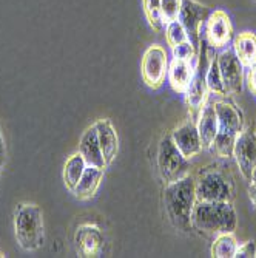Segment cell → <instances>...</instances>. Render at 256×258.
Returning <instances> with one entry per match:
<instances>
[{
    "mask_svg": "<svg viewBox=\"0 0 256 258\" xmlns=\"http://www.w3.org/2000/svg\"><path fill=\"white\" fill-rule=\"evenodd\" d=\"M238 215L231 201H196L192 214V230L215 238L224 232H235Z\"/></svg>",
    "mask_w": 256,
    "mask_h": 258,
    "instance_id": "1",
    "label": "cell"
},
{
    "mask_svg": "<svg viewBox=\"0 0 256 258\" xmlns=\"http://www.w3.org/2000/svg\"><path fill=\"white\" fill-rule=\"evenodd\" d=\"M196 204L195 176L190 173L184 178L165 184L164 206L165 212L175 229L181 232L192 230V214Z\"/></svg>",
    "mask_w": 256,
    "mask_h": 258,
    "instance_id": "2",
    "label": "cell"
},
{
    "mask_svg": "<svg viewBox=\"0 0 256 258\" xmlns=\"http://www.w3.org/2000/svg\"><path fill=\"white\" fill-rule=\"evenodd\" d=\"M213 102L218 114V133L210 150L221 159H231L236 139L244 130V114L228 96L213 99Z\"/></svg>",
    "mask_w": 256,
    "mask_h": 258,
    "instance_id": "3",
    "label": "cell"
},
{
    "mask_svg": "<svg viewBox=\"0 0 256 258\" xmlns=\"http://www.w3.org/2000/svg\"><path fill=\"white\" fill-rule=\"evenodd\" d=\"M14 233L19 246L34 252L43 246L45 229H43V214L37 204L20 203L14 212Z\"/></svg>",
    "mask_w": 256,
    "mask_h": 258,
    "instance_id": "4",
    "label": "cell"
},
{
    "mask_svg": "<svg viewBox=\"0 0 256 258\" xmlns=\"http://www.w3.org/2000/svg\"><path fill=\"white\" fill-rule=\"evenodd\" d=\"M196 201H231L235 198L233 181L219 166H208L195 178Z\"/></svg>",
    "mask_w": 256,
    "mask_h": 258,
    "instance_id": "5",
    "label": "cell"
},
{
    "mask_svg": "<svg viewBox=\"0 0 256 258\" xmlns=\"http://www.w3.org/2000/svg\"><path fill=\"white\" fill-rule=\"evenodd\" d=\"M156 161L159 175L165 184L178 181L190 173V159L179 152L170 135H165L160 139Z\"/></svg>",
    "mask_w": 256,
    "mask_h": 258,
    "instance_id": "6",
    "label": "cell"
},
{
    "mask_svg": "<svg viewBox=\"0 0 256 258\" xmlns=\"http://www.w3.org/2000/svg\"><path fill=\"white\" fill-rule=\"evenodd\" d=\"M233 36V23H231V19L227 11L215 10L208 14L205 25L202 28V39L212 50L218 51L225 48V46H230Z\"/></svg>",
    "mask_w": 256,
    "mask_h": 258,
    "instance_id": "7",
    "label": "cell"
},
{
    "mask_svg": "<svg viewBox=\"0 0 256 258\" xmlns=\"http://www.w3.org/2000/svg\"><path fill=\"white\" fill-rule=\"evenodd\" d=\"M168 54L162 45H150L141 62V75L145 85L151 90H159L164 85L168 72Z\"/></svg>",
    "mask_w": 256,
    "mask_h": 258,
    "instance_id": "8",
    "label": "cell"
},
{
    "mask_svg": "<svg viewBox=\"0 0 256 258\" xmlns=\"http://www.w3.org/2000/svg\"><path fill=\"white\" fill-rule=\"evenodd\" d=\"M216 60H218V67L227 91V96L241 95L245 81V73H244L245 68L239 62L233 50H231V46H225L222 50H218Z\"/></svg>",
    "mask_w": 256,
    "mask_h": 258,
    "instance_id": "9",
    "label": "cell"
},
{
    "mask_svg": "<svg viewBox=\"0 0 256 258\" xmlns=\"http://www.w3.org/2000/svg\"><path fill=\"white\" fill-rule=\"evenodd\" d=\"M74 246L77 255L82 258H98L105 250V237L102 229L96 224L83 223L76 229Z\"/></svg>",
    "mask_w": 256,
    "mask_h": 258,
    "instance_id": "10",
    "label": "cell"
},
{
    "mask_svg": "<svg viewBox=\"0 0 256 258\" xmlns=\"http://www.w3.org/2000/svg\"><path fill=\"white\" fill-rule=\"evenodd\" d=\"M233 158L242 178L248 181L256 169V130L253 127H244L238 136L233 149Z\"/></svg>",
    "mask_w": 256,
    "mask_h": 258,
    "instance_id": "11",
    "label": "cell"
},
{
    "mask_svg": "<svg viewBox=\"0 0 256 258\" xmlns=\"http://www.w3.org/2000/svg\"><path fill=\"white\" fill-rule=\"evenodd\" d=\"M210 8L199 4L198 0H184L179 20L189 33L190 40L199 50V43L202 39V28L205 25V20L210 14Z\"/></svg>",
    "mask_w": 256,
    "mask_h": 258,
    "instance_id": "12",
    "label": "cell"
},
{
    "mask_svg": "<svg viewBox=\"0 0 256 258\" xmlns=\"http://www.w3.org/2000/svg\"><path fill=\"white\" fill-rule=\"evenodd\" d=\"M170 136L173 139L175 146L187 159H193L204 150L201 144L199 132L196 127V119L192 118V116L185 122H182L179 127H176L170 133Z\"/></svg>",
    "mask_w": 256,
    "mask_h": 258,
    "instance_id": "13",
    "label": "cell"
},
{
    "mask_svg": "<svg viewBox=\"0 0 256 258\" xmlns=\"http://www.w3.org/2000/svg\"><path fill=\"white\" fill-rule=\"evenodd\" d=\"M205 72H207V68L196 67V73H195L189 88L184 93L185 102H187V105L190 108L192 118H195V119H196L199 110L212 96V93L208 90L207 82H205Z\"/></svg>",
    "mask_w": 256,
    "mask_h": 258,
    "instance_id": "14",
    "label": "cell"
},
{
    "mask_svg": "<svg viewBox=\"0 0 256 258\" xmlns=\"http://www.w3.org/2000/svg\"><path fill=\"white\" fill-rule=\"evenodd\" d=\"M196 127L199 132L201 144L204 150H210L218 133V114L215 110V102L210 96L196 116Z\"/></svg>",
    "mask_w": 256,
    "mask_h": 258,
    "instance_id": "15",
    "label": "cell"
},
{
    "mask_svg": "<svg viewBox=\"0 0 256 258\" xmlns=\"http://www.w3.org/2000/svg\"><path fill=\"white\" fill-rule=\"evenodd\" d=\"M195 73H196V62L173 57L168 62L167 81H168V84L175 93H178V95H184L185 90L189 88Z\"/></svg>",
    "mask_w": 256,
    "mask_h": 258,
    "instance_id": "16",
    "label": "cell"
},
{
    "mask_svg": "<svg viewBox=\"0 0 256 258\" xmlns=\"http://www.w3.org/2000/svg\"><path fill=\"white\" fill-rule=\"evenodd\" d=\"M77 152L83 156L87 166H96V167L107 169V164H105V159H104V153H102V149H101V144H99L98 132H96L95 124H93L91 127H88L82 133Z\"/></svg>",
    "mask_w": 256,
    "mask_h": 258,
    "instance_id": "17",
    "label": "cell"
},
{
    "mask_svg": "<svg viewBox=\"0 0 256 258\" xmlns=\"http://www.w3.org/2000/svg\"><path fill=\"white\" fill-rule=\"evenodd\" d=\"M96 132H98V139L99 144L104 153V159L105 164L110 166V164L116 159L119 153V136L118 132H116L114 125L111 124L110 119H99L95 122Z\"/></svg>",
    "mask_w": 256,
    "mask_h": 258,
    "instance_id": "18",
    "label": "cell"
},
{
    "mask_svg": "<svg viewBox=\"0 0 256 258\" xmlns=\"http://www.w3.org/2000/svg\"><path fill=\"white\" fill-rule=\"evenodd\" d=\"M104 173H105V169H102V167L87 166L82 178L79 179L77 185L74 187V190L71 194L80 201L95 198V195L99 190V185L104 179Z\"/></svg>",
    "mask_w": 256,
    "mask_h": 258,
    "instance_id": "19",
    "label": "cell"
},
{
    "mask_svg": "<svg viewBox=\"0 0 256 258\" xmlns=\"http://www.w3.org/2000/svg\"><path fill=\"white\" fill-rule=\"evenodd\" d=\"M231 50L244 65V68L250 67L256 62V33L253 31H241L233 36L231 40Z\"/></svg>",
    "mask_w": 256,
    "mask_h": 258,
    "instance_id": "20",
    "label": "cell"
},
{
    "mask_svg": "<svg viewBox=\"0 0 256 258\" xmlns=\"http://www.w3.org/2000/svg\"><path fill=\"white\" fill-rule=\"evenodd\" d=\"M85 169H87V162L79 152L73 153L66 159L65 166H63V184L69 192L74 190V187L77 185L79 179L82 178Z\"/></svg>",
    "mask_w": 256,
    "mask_h": 258,
    "instance_id": "21",
    "label": "cell"
},
{
    "mask_svg": "<svg viewBox=\"0 0 256 258\" xmlns=\"http://www.w3.org/2000/svg\"><path fill=\"white\" fill-rule=\"evenodd\" d=\"M239 243L235 237V232H224L213 238L212 256L213 258H235Z\"/></svg>",
    "mask_w": 256,
    "mask_h": 258,
    "instance_id": "22",
    "label": "cell"
},
{
    "mask_svg": "<svg viewBox=\"0 0 256 258\" xmlns=\"http://www.w3.org/2000/svg\"><path fill=\"white\" fill-rule=\"evenodd\" d=\"M205 82L207 87L210 90L212 95L218 96V98H224L227 96V91L221 78V72H219V67H218V60H216V51L210 59V63H208V68L205 72Z\"/></svg>",
    "mask_w": 256,
    "mask_h": 258,
    "instance_id": "23",
    "label": "cell"
},
{
    "mask_svg": "<svg viewBox=\"0 0 256 258\" xmlns=\"http://www.w3.org/2000/svg\"><path fill=\"white\" fill-rule=\"evenodd\" d=\"M142 8L148 27L154 33L164 30V23L160 20V0H142Z\"/></svg>",
    "mask_w": 256,
    "mask_h": 258,
    "instance_id": "24",
    "label": "cell"
},
{
    "mask_svg": "<svg viewBox=\"0 0 256 258\" xmlns=\"http://www.w3.org/2000/svg\"><path fill=\"white\" fill-rule=\"evenodd\" d=\"M164 30H165V40H167V45L170 46V48H173V46H176L182 42L190 40L187 30H185V27L182 25L179 19L164 25Z\"/></svg>",
    "mask_w": 256,
    "mask_h": 258,
    "instance_id": "25",
    "label": "cell"
},
{
    "mask_svg": "<svg viewBox=\"0 0 256 258\" xmlns=\"http://www.w3.org/2000/svg\"><path fill=\"white\" fill-rule=\"evenodd\" d=\"M184 0H160V20L164 25L179 19Z\"/></svg>",
    "mask_w": 256,
    "mask_h": 258,
    "instance_id": "26",
    "label": "cell"
},
{
    "mask_svg": "<svg viewBox=\"0 0 256 258\" xmlns=\"http://www.w3.org/2000/svg\"><path fill=\"white\" fill-rule=\"evenodd\" d=\"M198 48L195 46V43L192 40L182 42L172 48L173 57L176 59H182V60H190V62H196L198 60Z\"/></svg>",
    "mask_w": 256,
    "mask_h": 258,
    "instance_id": "27",
    "label": "cell"
},
{
    "mask_svg": "<svg viewBox=\"0 0 256 258\" xmlns=\"http://www.w3.org/2000/svg\"><path fill=\"white\" fill-rule=\"evenodd\" d=\"M254 256H256V243L253 240L239 244L235 253V258H254Z\"/></svg>",
    "mask_w": 256,
    "mask_h": 258,
    "instance_id": "28",
    "label": "cell"
},
{
    "mask_svg": "<svg viewBox=\"0 0 256 258\" xmlns=\"http://www.w3.org/2000/svg\"><path fill=\"white\" fill-rule=\"evenodd\" d=\"M245 70H247V73H245V81L244 82L247 84L248 91L256 98V62L251 63L250 67H247Z\"/></svg>",
    "mask_w": 256,
    "mask_h": 258,
    "instance_id": "29",
    "label": "cell"
},
{
    "mask_svg": "<svg viewBox=\"0 0 256 258\" xmlns=\"http://www.w3.org/2000/svg\"><path fill=\"white\" fill-rule=\"evenodd\" d=\"M247 194L251 201V206L256 210V169L253 170L251 176L248 178V185H247Z\"/></svg>",
    "mask_w": 256,
    "mask_h": 258,
    "instance_id": "30",
    "label": "cell"
},
{
    "mask_svg": "<svg viewBox=\"0 0 256 258\" xmlns=\"http://www.w3.org/2000/svg\"><path fill=\"white\" fill-rule=\"evenodd\" d=\"M7 162V147H5V139L0 133V167H4Z\"/></svg>",
    "mask_w": 256,
    "mask_h": 258,
    "instance_id": "31",
    "label": "cell"
},
{
    "mask_svg": "<svg viewBox=\"0 0 256 258\" xmlns=\"http://www.w3.org/2000/svg\"><path fill=\"white\" fill-rule=\"evenodd\" d=\"M4 256H7V255H5L4 252H0V258H4Z\"/></svg>",
    "mask_w": 256,
    "mask_h": 258,
    "instance_id": "32",
    "label": "cell"
},
{
    "mask_svg": "<svg viewBox=\"0 0 256 258\" xmlns=\"http://www.w3.org/2000/svg\"><path fill=\"white\" fill-rule=\"evenodd\" d=\"M0 173H2V167H0Z\"/></svg>",
    "mask_w": 256,
    "mask_h": 258,
    "instance_id": "33",
    "label": "cell"
},
{
    "mask_svg": "<svg viewBox=\"0 0 256 258\" xmlns=\"http://www.w3.org/2000/svg\"><path fill=\"white\" fill-rule=\"evenodd\" d=\"M253 2H254V4H256V0H253Z\"/></svg>",
    "mask_w": 256,
    "mask_h": 258,
    "instance_id": "34",
    "label": "cell"
}]
</instances>
